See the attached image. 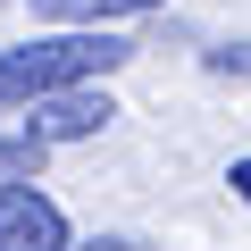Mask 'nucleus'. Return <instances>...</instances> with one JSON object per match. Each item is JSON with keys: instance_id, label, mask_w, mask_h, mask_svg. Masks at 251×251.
<instances>
[{"instance_id": "obj_1", "label": "nucleus", "mask_w": 251, "mask_h": 251, "mask_svg": "<svg viewBox=\"0 0 251 251\" xmlns=\"http://www.w3.org/2000/svg\"><path fill=\"white\" fill-rule=\"evenodd\" d=\"M126 59H134V42L126 34H42V42H17L0 50V109H42L59 92H92L100 75H117Z\"/></svg>"}, {"instance_id": "obj_2", "label": "nucleus", "mask_w": 251, "mask_h": 251, "mask_svg": "<svg viewBox=\"0 0 251 251\" xmlns=\"http://www.w3.org/2000/svg\"><path fill=\"white\" fill-rule=\"evenodd\" d=\"M0 251H75V234L42 184H0Z\"/></svg>"}, {"instance_id": "obj_3", "label": "nucleus", "mask_w": 251, "mask_h": 251, "mask_svg": "<svg viewBox=\"0 0 251 251\" xmlns=\"http://www.w3.org/2000/svg\"><path fill=\"white\" fill-rule=\"evenodd\" d=\"M109 117H117V100H109V92H59V100L25 109V134L50 151V143H84V134H100Z\"/></svg>"}, {"instance_id": "obj_4", "label": "nucleus", "mask_w": 251, "mask_h": 251, "mask_svg": "<svg viewBox=\"0 0 251 251\" xmlns=\"http://www.w3.org/2000/svg\"><path fill=\"white\" fill-rule=\"evenodd\" d=\"M143 9H168V0H34L42 25H67V34H100L117 17H143Z\"/></svg>"}, {"instance_id": "obj_5", "label": "nucleus", "mask_w": 251, "mask_h": 251, "mask_svg": "<svg viewBox=\"0 0 251 251\" xmlns=\"http://www.w3.org/2000/svg\"><path fill=\"white\" fill-rule=\"evenodd\" d=\"M34 168H42V143H34V134L0 143V184H34Z\"/></svg>"}, {"instance_id": "obj_6", "label": "nucleus", "mask_w": 251, "mask_h": 251, "mask_svg": "<svg viewBox=\"0 0 251 251\" xmlns=\"http://www.w3.org/2000/svg\"><path fill=\"white\" fill-rule=\"evenodd\" d=\"M75 251H143V243H126V234H92V243H75Z\"/></svg>"}, {"instance_id": "obj_7", "label": "nucleus", "mask_w": 251, "mask_h": 251, "mask_svg": "<svg viewBox=\"0 0 251 251\" xmlns=\"http://www.w3.org/2000/svg\"><path fill=\"white\" fill-rule=\"evenodd\" d=\"M226 184H234V201H251V159H234V168H226Z\"/></svg>"}]
</instances>
